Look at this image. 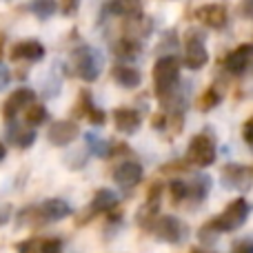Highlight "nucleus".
Instances as JSON below:
<instances>
[{"label": "nucleus", "mask_w": 253, "mask_h": 253, "mask_svg": "<svg viewBox=\"0 0 253 253\" xmlns=\"http://www.w3.org/2000/svg\"><path fill=\"white\" fill-rule=\"evenodd\" d=\"M249 213H251V205L247 198H236L227 205V209L222 211L220 215H215L213 220L209 222L211 229H215L218 233H231V231H238L247 224L249 220Z\"/></svg>", "instance_id": "obj_1"}, {"label": "nucleus", "mask_w": 253, "mask_h": 253, "mask_svg": "<svg viewBox=\"0 0 253 253\" xmlns=\"http://www.w3.org/2000/svg\"><path fill=\"white\" fill-rule=\"evenodd\" d=\"M180 83V60L175 56H165L153 65V84H156V93L160 100L178 89Z\"/></svg>", "instance_id": "obj_2"}, {"label": "nucleus", "mask_w": 253, "mask_h": 253, "mask_svg": "<svg viewBox=\"0 0 253 253\" xmlns=\"http://www.w3.org/2000/svg\"><path fill=\"white\" fill-rule=\"evenodd\" d=\"M74 60V71L84 83H96L105 69V56L93 47H78L71 56Z\"/></svg>", "instance_id": "obj_3"}, {"label": "nucleus", "mask_w": 253, "mask_h": 253, "mask_svg": "<svg viewBox=\"0 0 253 253\" xmlns=\"http://www.w3.org/2000/svg\"><path fill=\"white\" fill-rule=\"evenodd\" d=\"M149 229L158 240L167 242V245H182L189 238L187 222H182L175 215H156V220L149 224Z\"/></svg>", "instance_id": "obj_4"}, {"label": "nucleus", "mask_w": 253, "mask_h": 253, "mask_svg": "<svg viewBox=\"0 0 253 253\" xmlns=\"http://www.w3.org/2000/svg\"><path fill=\"white\" fill-rule=\"evenodd\" d=\"M218 158V149H215V140L209 133H198L191 138L187 149V160L193 167H211Z\"/></svg>", "instance_id": "obj_5"}, {"label": "nucleus", "mask_w": 253, "mask_h": 253, "mask_svg": "<svg viewBox=\"0 0 253 253\" xmlns=\"http://www.w3.org/2000/svg\"><path fill=\"white\" fill-rule=\"evenodd\" d=\"M222 187L238 189V191H249L253 184V171L249 165H227L222 169Z\"/></svg>", "instance_id": "obj_6"}, {"label": "nucleus", "mask_w": 253, "mask_h": 253, "mask_svg": "<svg viewBox=\"0 0 253 253\" xmlns=\"http://www.w3.org/2000/svg\"><path fill=\"white\" fill-rule=\"evenodd\" d=\"M31 211L36 213V220H42V222H60V220L71 215L69 202L62 200V198H49L42 205L34 207Z\"/></svg>", "instance_id": "obj_7"}, {"label": "nucleus", "mask_w": 253, "mask_h": 253, "mask_svg": "<svg viewBox=\"0 0 253 253\" xmlns=\"http://www.w3.org/2000/svg\"><path fill=\"white\" fill-rule=\"evenodd\" d=\"M142 175H144V171H142L140 162L125 160L114 169V182L118 184L120 189H125V191H131V189H135L142 182Z\"/></svg>", "instance_id": "obj_8"}, {"label": "nucleus", "mask_w": 253, "mask_h": 253, "mask_svg": "<svg viewBox=\"0 0 253 253\" xmlns=\"http://www.w3.org/2000/svg\"><path fill=\"white\" fill-rule=\"evenodd\" d=\"M207 60H209V53H207L205 42H202L200 36H196V31H191V36L184 42V58H182L184 67L198 71L207 65Z\"/></svg>", "instance_id": "obj_9"}, {"label": "nucleus", "mask_w": 253, "mask_h": 253, "mask_svg": "<svg viewBox=\"0 0 253 253\" xmlns=\"http://www.w3.org/2000/svg\"><path fill=\"white\" fill-rule=\"evenodd\" d=\"M47 138L53 147H69L78 138V125L71 123V120H58L49 126Z\"/></svg>", "instance_id": "obj_10"}, {"label": "nucleus", "mask_w": 253, "mask_h": 253, "mask_svg": "<svg viewBox=\"0 0 253 253\" xmlns=\"http://www.w3.org/2000/svg\"><path fill=\"white\" fill-rule=\"evenodd\" d=\"M34 102V91L31 89H27V87H22V89H16V91L11 93V96L4 100V105H2V118L7 120H16V116L20 114L22 109H27V105H31Z\"/></svg>", "instance_id": "obj_11"}, {"label": "nucleus", "mask_w": 253, "mask_h": 253, "mask_svg": "<svg viewBox=\"0 0 253 253\" xmlns=\"http://www.w3.org/2000/svg\"><path fill=\"white\" fill-rule=\"evenodd\" d=\"M114 125L120 133L125 135H133L138 133V129L142 126V118L135 109H129V107H120V109L114 111Z\"/></svg>", "instance_id": "obj_12"}, {"label": "nucleus", "mask_w": 253, "mask_h": 253, "mask_svg": "<svg viewBox=\"0 0 253 253\" xmlns=\"http://www.w3.org/2000/svg\"><path fill=\"white\" fill-rule=\"evenodd\" d=\"M251 51H253L251 44H240L238 49H233V51L224 58V67H227L229 74H233V76L245 74L251 65Z\"/></svg>", "instance_id": "obj_13"}, {"label": "nucleus", "mask_w": 253, "mask_h": 253, "mask_svg": "<svg viewBox=\"0 0 253 253\" xmlns=\"http://www.w3.org/2000/svg\"><path fill=\"white\" fill-rule=\"evenodd\" d=\"M11 58L13 60H29V62L42 60L44 47H42V42H38V40H22V42H18L16 47L11 49Z\"/></svg>", "instance_id": "obj_14"}, {"label": "nucleus", "mask_w": 253, "mask_h": 253, "mask_svg": "<svg viewBox=\"0 0 253 253\" xmlns=\"http://www.w3.org/2000/svg\"><path fill=\"white\" fill-rule=\"evenodd\" d=\"M116 209H118V193L111 191V189L96 191V196L91 198V205H89L91 213H111Z\"/></svg>", "instance_id": "obj_15"}, {"label": "nucleus", "mask_w": 253, "mask_h": 253, "mask_svg": "<svg viewBox=\"0 0 253 253\" xmlns=\"http://www.w3.org/2000/svg\"><path fill=\"white\" fill-rule=\"evenodd\" d=\"M7 138H9V142L16 144L18 149H29L31 144L36 142V131H34V126H20L13 123V120H9Z\"/></svg>", "instance_id": "obj_16"}, {"label": "nucleus", "mask_w": 253, "mask_h": 253, "mask_svg": "<svg viewBox=\"0 0 253 253\" xmlns=\"http://www.w3.org/2000/svg\"><path fill=\"white\" fill-rule=\"evenodd\" d=\"M211 182H213V180H211V175L196 173L191 182H187L189 184V198H187V200L205 202L207 198H209V193H211Z\"/></svg>", "instance_id": "obj_17"}, {"label": "nucleus", "mask_w": 253, "mask_h": 253, "mask_svg": "<svg viewBox=\"0 0 253 253\" xmlns=\"http://www.w3.org/2000/svg\"><path fill=\"white\" fill-rule=\"evenodd\" d=\"M111 76H114L116 84H120V87H125V89H135V87H140V83H142L140 71L135 69V67H129V65L114 67Z\"/></svg>", "instance_id": "obj_18"}, {"label": "nucleus", "mask_w": 253, "mask_h": 253, "mask_svg": "<svg viewBox=\"0 0 253 253\" xmlns=\"http://www.w3.org/2000/svg\"><path fill=\"white\" fill-rule=\"evenodd\" d=\"M198 18L205 22L207 27H213V29H220L227 22V9L222 4H207V7L198 9Z\"/></svg>", "instance_id": "obj_19"}, {"label": "nucleus", "mask_w": 253, "mask_h": 253, "mask_svg": "<svg viewBox=\"0 0 253 253\" xmlns=\"http://www.w3.org/2000/svg\"><path fill=\"white\" fill-rule=\"evenodd\" d=\"M84 142H87V149H89V153L91 156H96V158H109V156H114V144L109 142V140H105V138H100L98 133H87L84 135Z\"/></svg>", "instance_id": "obj_20"}, {"label": "nucleus", "mask_w": 253, "mask_h": 253, "mask_svg": "<svg viewBox=\"0 0 253 253\" xmlns=\"http://www.w3.org/2000/svg\"><path fill=\"white\" fill-rule=\"evenodd\" d=\"M80 109H83L84 114H87V118H89V123H91V125L100 126V125H105V123H107V114H105L102 109H98L96 105H93L87 91L80 93Z\"/></svg>", "instance_id": "obj_21"}, {"label": "nucleus", "mask_w": 253, "mask_h": 253, "mask_svg": "<svg viewBox=\"0 0 253 253\" xmlns=\"http://www.w3.org/2000/svg\"><path fill=\"white\" fill-rule=\"evenodd\" d=\"M107 11H111L114 16H131V18L140 16V7L135 4V0H111L107 4Z\"/></svg>", "instance_id": "obj_22"}, {"label": "nucleus", "mask_w": 253, "mask_h": 253, "mask_svg": "<svg viewBox=\"0 0 253 253\" xmlns=\"http://www.w3.org/2000/svg\"><path fill=\"white\" fill-rule=\"evenodd\" d=\"M47 118H49V114H47V107L44 105H27V114H25V120H27V125L29 126H38V125H42V123H47Z\"/></svg>", "instance_id": "obj_23"}, {"label": "nucleus", "mask_w": 253, "mask_h": 253, "mask_svg": "<svg viewBox=\"0 0 253 253\" xmlns=\"http://www.w3.org/2000/svg\"><path fill=\"white\" fill-rule=\"evenodd\" d=\"M27 9H29V11H34L36 16H40V18H49V16H53V13H56L58 2H56V0H31V2L27 4Z\"/></svg>", "instance_id": "obj_24"}, {"label": "nucleus", "mask_w": 253, "mask_h": 253, "mask_svg": "<svg viewBox=\"0 0 253 253\" xmlns=\"http://www.w3.org/2000/svg\"><path fill=\"white\" fill-rule=\"evenodd\" d=\"M220 102H222V96H220V91L211 87V89H207V91L200 96V109L202 111H211V109H215Z\"/></svg>", "instance_id": "obj_25"}, {"label": "nucleus", "mask_w": 253, "mask_h": 253, "mask_svg": "<svg viewBox=\"0 0 253 253\" xmlns=\"http://www.w3.org/2000/svg\"><path fill=\"white\" fill-rule=\"evenodd\" d=\"M169 193L173 198V202H184L189 198V184L184 180H171L169 182Z\"/></svg>", "instance_id": "obj_26"}, {"label": "nucleus", "mask_w": 253, "mask_h": 253, "mask_svg": "<svg viewBox=\"0 0 253 253\" xmlns=\"http://www.w3.org/2000/svg\"><path fill=\"white\" fill-rule=\"evenodd\" d=\"M135 53H138V42H135V40L125 38L116 44V56L118 58H126V60H129V58H133Z\"/></svg>", "instance_id": "obj_27"}, {"label": "nucleus", "mask_w": 253, "mask_h": 253, "mask_svg": "<svg viewBox=\"0 0 253 253\" xmlns=\"http://www.w3.org/2000/svg\"><path fill=\"white\" fill-rule=\"evenodd\" d=\"M38 253H62V240L60 238H47L38 245Z\"/></svg>", "instance_id": "obj_28"}, {"label": "nucleus", "mask_w": 253, "mask_h": 253, "mask_svg": "<svg viewBox=\"0 0 253 253\" xmlns=\"http://www.w3.org/2000/svg\"><path fill=\"white\" fill-rule=\"evenodd\" d=\"M218 236H220V233L215 231V229H211L209 224H207V227H202V231H200V238L207 242V245H211V242H215V240H218Z\"/></svg>", "instance_id": "obj_29"}, {"label": "nucleus", "mask_w": 253, "mask_h": 253, "mask_svg": "<svg viewBox=\"0 0 253 253\" xmlns=\"http://www.w3.org/2000/svg\"><path fill=\"white\" fill-rule=\"evenodd\" d=\"M78 4H80V0H60V11L65 16H71V13H76Z\"/></svg>", "instance_id": "obj_30"}, {"label": "nucleus", "mask_w": 253, "mask_h": 253, "mask_svg": "<svg viewBox=\"0 0 253 253\" xmlns=\"http://www.w3.org/2000/svg\"><path fill=\"white\" fill-rule=\"evenodd\" d=\"M242 135H245V142L251 147L253 144V120L251 118L245 123V126H242Z\"/></svg>", "instance_id": "obj_31"}, {"label": "nucleus", "mask_w": 253, "mask_h": 253, "mask_svg": "<svg viewBox=\"0 0 253 253\" xmlns=\"http://www.w3.org/2000/svg\"><path fill=\"white\" fill-rule=\"evenodd\" d=\"M231 253H253L251 240H242V242H238V245L233 247V251H231Z\"/></svg>", "instance_id": "obj_32"}, {"label": "nucleus", "mask_w": 253, "mask_h": 253, "mask_svg": "<svg viewBox=\"0 0 253 253\" xmlns=\"http://www.w3.org/2000/svg\"><path fill=\"white\" fill-rule=\"evenodd\" d=\"M9 80H11V74H9V69L4 65H0V91H2V89L9 84Z\"/></svg>", "instance_id": "obj_33"}, {"label": "nucleus", "mask_w": 253, "mask_h": 253, "mask_svg": "<svg viewBox=\"0 0 253 253\" xmlns=\"http://www.w3.org/2000/svg\"><path fill=\"white\" fill-rule=\"evenodd\" d=\"M4 156H7V147H4V144L0 142V162L4 160Z\"/></svg>", "instance_id": "obj_34"}, {"label": "nucleus", "mask_w": 253, "mask_h": 253, "mask_svg": "<svg viewBox=\"0 0 253 253\" xmlns=\"http://www.w3.org/2000/svg\"><path fill=\"white\" fill-rule=\"evenodd\" d=\"M7 222V211H0V224Z\"/></svg>", "instance_id": "obj_35"}, {"label": "nucleus", "mask_w": 253, "mask_h": 253, "mask_svg": "<svg viewBox=\"0 0 253 253\" xmlns=\"http://www.w3.org/2000/svg\"><path fill=\"white\" fill-rule=\"evenodd\" d=\"M2 49H4V36L0 34V58H2Z\"/></svg>", "instance_id": "obj_36"}, {"label": "nucleus", "mask_w": 253, "mask_h": 253, "mask_svg": "<svg viewBox=\"0 0 253 253\" xmlns=\"http://www.w3.org/2000/svg\"><path fill=\"white\" fill-rule=\"evenodd\" d=\"M191 253H211V251H205V249H193Z\"/></svg>", "instance_id": "obj_37"}]
</instances>
